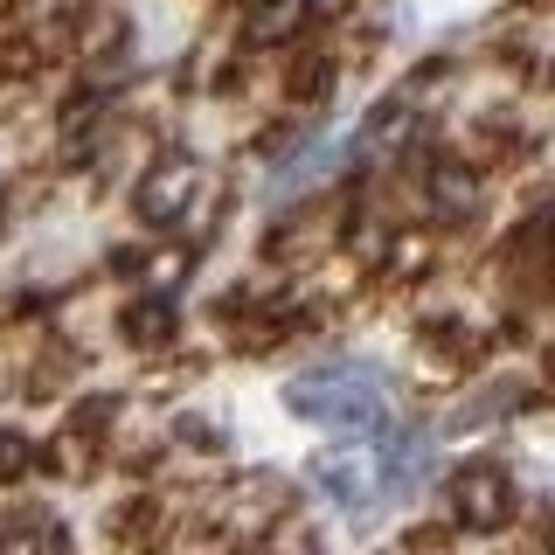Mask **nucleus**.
I'll use <instances>...</instances> for the list:
<instances>
[{
    "label": "nucleus",
    "instance_id": "1",
    "mask_svg": "<svg viewBox=\"0 0 555 555\" xmlns=\"http://www.w3.org/2000/svg\"><path fill=\"white\" fill-rule=\"evenodd\" d=\"M285 403L299 416H312V424H326V430L361 438V430H375L389 416V375L375 361H320V369L292 375Z\"/></svg>",
    "mask_w": 555,
    "mask_h": 555
},
{
    "label": "nucleus",
    "instance_id": "2",
    "mask_svg": "<svg viewBox=\"0 0 555 555\" xmlns=\"http://www.w3.org/2000/svg\"><path fill=\"white\" fill-rule=\"evenodd\" d=\"M451 520H459V528H479V534L507 528L514 520V479L486 459L459 465V473H451Z\"/></svg>",
    "mask_w": 555,
    "mask_h": 555
},
{
    "label": "nucleus",
    "instance_id": "3",
    "mask_svg": "<svg viewBox=\"0 0 555 555\" xmlns=\"http://www.w3.org/2000/svg\"><path fill=\"white\" fill-rule=\"evenodd\" d=\"M195 188H202V167L173 153V160H160L146 181H139V216L146 222H181L188 202H195Z\"/></svg>",
    "mask_w": 555,
    "mask_h": 555
},
{
    "label": "nucleus",
    "instance_id": "4",
    "mask_svg": "<svg viewBox=\"0 0 555 555\" xmlns=\"http://www.w3.org/2000/svg\"><path fill=\"white\" fill-rule=\"evenodd\" d=\"M312 479H320L347 514H369V500L382 493V486H375V459L361 465V444H334V451H320V459H312Z\"/></svg>",
    "mask_w": 555,
    "mask_h": 555
},
{
    "label": "nucleus",
    "instance_id": "5",
    "mask_svg": "<svg viewBox=\"0 0 555 555\" xmlns=\"http://www.w3.org/2000/svg\"><path fill=\"white\" fill-rule=\"evenodd\" d=\"M306 14H312V0H264V8L250 14V42H257V49L292 42V35L306 28Z\"/></svg>",
    "mask_w": 555,
    "mask_h": 555
},
{
    "label": "nucleus",
    "instance_id": "6",
    "mask_svg": "<svg viewBox=\"0 0 555 555\" xmlns=\"http://www.w3.org/2000/svg\"><path fill=\"white\" fill-rule=\"evenodd\" d=\"M126 334H132L139 347H160V340L173 334V306H167V299H146V306H132V312H126Z\"/></svg>",
    "mask_w": 555,
    "mask_h": 555
},
{
    "label": "nucleus",
    "instance_id": "7",
    "mask_svg": "<svg viewBox=\"0 0 555 555\" xmlns=\"http://www.w3.org/2000/svg\"><path fill=\"white\" fill-rule=\"evenodd\" d=\"M334 91V56H306L299 69H292V98L312 104V98H326Z\"/></svg>",
    "mask_w": 555,
    "mask_h": 555
},
{
    "label": "nucleus",
    "instance_id": "8",
    "mask_svg": "<svg viewBox=\"0 0 555 555\" xmlns=\"http://www.w3.org/2000/svg\"><path fill=\"white\" fill-rule=\"evenodd\" d=\"M0 555H69V534L63 528H28V534H14Z\"/></svg>",
    "mask_w": 555,
    "mask_h": 555
},
{
    "label": "nucleus",
    "instance_id": "9",
    "mask_svg": "<svg viewBox=\"0 0 555 555\" xmlns=\"http://www.w3.org/2000/svg\"><path fill=\"white\" fill-rule=\"evenodd\" d=\"M28 473V438H14V430H0V479Z\"/></svg>",
    "mask_w": 555,
    "mask_h": 555
},
{
    "label": "nucleus",
    "instance_id": "10",
    "mask_svg": "<svg viewBox=\"0 0 555 555\" xmlns=\"http://www.w3.org/2000/svg\"><path fill=\"white\" fill-rule=\"evenodd\" d=\"M430 188H438V202H451V208H459V216H465V208H473V181H465V173H438V181H430Z\"/></svg>",
    "mask_w": 555,
    "mask_h": 555
}]
</instances>
